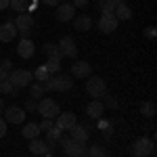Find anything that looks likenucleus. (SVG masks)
<instances>
[{"label":"nucleus","mask_w":157,"mask_h":157,"mask_svg":"<svg viewBox=\"0 0 157 157\" xmlns=\"http://www.w3.org/2000/svg\"><path fill=\"white\" fill-rule=\"evenodd\" d=\"M73 86V78L67 73H52L48 82H44V90H55V92H67Z\"/></svg>","instance_id":"f257e3e1"},{"label":"nucleus","mask_w":157,"mask_h":157,"mask_svg":"<svg viewBox=\"0 0 157 157\" xmlns=\"http://www.w3.org/2000/svg\"><path fill=\"white\" fill-rule=\"evenodd\" d=\"M130 153L132 157H151L155 153V143L147 136H138L130 147Z\"/></svg>","instance_id":"f03ea898"},{"label":"nucleus","mask_w":157,"mask_h":157,"mask_svg":"<svg viewBox=\"0 0 157 157\" xmlns=\"http://www.w3.org/2000/svg\"><path fill=\"white\" fill-rule=\"evenodd\" d=\"M86 92L92 98H101L103 94H107V82L101 75H88V80H86Z\"/></svg>","instance_id":"7ed1b4c3"},{"label":"nucleus","mask_w":157,"mask_h":157,"mask_svg":"<svg viewBox=\"0 0 157 157\" xmlns=\"http://www.w3.org/2000/svg\"><path fill=\"white\" fill-rule=\"evenodd\" d=\"M36 111L42 115V117H48V120H55V117L61 113L59 103H57L55 98H48V97H42L40 101H38V109Z\"/></svg>","instance_id":"20e7f679"},{"label":"nucleus","mask_w":157,"mask_h":157,"mask_svg":"<svg viewBox=\"0 0 157 157\" xmlns=\"http://www.w3.org/2000/svg\"><path fill=\"white\" fill-rule=\"evenodd\" d=\"M9 82L15 88H27V86L34 82V75H32V71H27V69H13L9 73Z\"/></svg>","instance_id":"39448f33"},{"label":"nucleus","mask_w":157,"mask_h":157,"mask_svg":"<svg viewBox=\"0 0 157 157\" xmlns=\"http://www.w3.org/2000/svg\"><path fill=\"white\" fill-rule=\"evenodd\" d=\"M59 145L63 147V153L69 155V157H84L86 155V145L75 143V140H71V138H61Z\"/></svg>","instance_id":"423d86ee"},{"label":"nucleus","mask_w":157,"mask_h":157,"mask_svg":"<svg viewBox=\"0 0 157 157\" xmlns=\"http://www.w3.org/2000/svg\"><path fill=\"white\" fill-rule=\"evenodd\" d=\"M57 50H59V57H67V59H75V55H78V46H75V42H73L71 36H65L59 40V44H57Z\"/></svg>","instance_id":"0eeeda50"},{"label":"nucleus","mask_w":157,"mask_h":157,"mask_svg":"<svg viewBox=\"0 0 157 157\" xmlns=\"http://www.w3.org/2000/svg\"><path fill=\"white\" fill-rule=\"evenodd\" d=\"M2 115H4V121H6V124H23L25 121V111L21 107H17V105L4 107Z\"/></svg>","instance_id":"6e6552de"},{"label":"nucleus","mask_w":157,"mask_h":157,"mask_svg":"<svg viewBox=\"0 0 157 157\" xmlns=\"http://www.w3.org/2000/svg\"><path fill=\"white\" fill-rule=\"evenodd\" d=\"M117 19H115V15L113 13H103L101 15V19H98V29L103 32V34H113L115 29H117Z\"/></svg>","instance_id":"1a4fd4ad"},{"label":"nucleus","mask_w":157,"mask_h":157,"mask_svg":"<svg viewBox=\"0 0 157 157\" xmlns=\"http://www.w3.org/2000/svg\"><path fill=\"white\" fill-rule=\"evenodd\" d=\"M90 130H92V126H80V124H75L71 130H69V138L71 140H75V143H82V145H86L88 140H90Z\"/></svg>","instance_id":"9d476101"},{"label":"nucleus","mask_w":157,"mask_h":157,"mask_svg":"<svg viewBox=\"0 0 157 157\" xmlns=\"http://www.w3.org/2000/svg\"><path fill=\"white\" fill-rule=\"evenodd\" d=\"M55 120H57V121H55V126H57L59 130H71L73 126L78 124V117H75V113H71V111L59 113Z\"/></svg>","instance_id":"9b49d317"},{"label":"nucleus","mask_w":157,"mask_h":157,"mask_svg":"<svg viewBox=\"0 0 157 157\" xmlns=\"http://www.w3.org/2000/svg\"><path fill=\"white\" fill-rule=\"evenodd\" d=\"M73 15H75V6H73L71 2H61L57 13H55V17H57V21L61 23H65V21H71Z\"/></svg>","instance_id":"f8f14e48"},{"label":"nucleus","mask_w":157,"mask_h":157,"mask_svg":"<svg viewBox=\"0 0 157 157\" xmlns=\"http://www.w3.org/2000/svg\"><path fill=\"white\" fill-rule=\"evenodd\" d=\"M92 75V67L88 61H75L71 63V78H88Z\"/></svg>","instance_id":"ddd939ff"},{"label":"nucleus","mask_w":157,"mask_h":157,"mask_svg":"<svg viewBox=\"0 0 157 157\" xmlns=\"http://www.w3.org/2000/svg\"><path fill=\"white\" fill-rule=\"evenodd\" d=\"M86 115H88L90 120H101V117L105 115V105H103L98 98H92V101L88 103V107H86Z\"/></svg>","instance_id":"4468645a"},{"label":"nucleus","mask_w":157,"mask_h":157,"mask_svg":"<svg viewBox=\"0 0 157 157\" xmlns=\"http://www.w3.org/2000/svg\"><path fill=\"white\" fill-rule=\"evenodd\" d=\"M17 52H19L21 59H32L34 52H36V44H34L29 38H23V40L19 42V46H17Z\"/></svg>","instance_id":"2eb2a0df"},{"label":"nucleus","mask_w":157,"mask_h":157,"mask_svg":"<svg viewBox=\"0 0 157 157\" xmlns=\"http://www.w3.org/2000/svg\"><path fill=\"white\" fill-rule=\"evenodd\" d=\"M15 38H17V27L13 21H6L0 25V42H13Z\"/></svg>","instance_id":"dca6fc26"},{"label":"nucleus","mask_w":157,"mask_h":157,"mask_svg":"<svg viewBox=\"0 0 157 157\" xmlns=\"http://www.w3.org/2000/svg\"><path fill=\"white\" fill-rule=\"evenodd\" d=\"M73 29H78V32H88V29H92V17H90V15H80V17H75V19H73Z\"/></svg>","instance_id":"f3484780"},{"label":"nucleus","mask_w":157,"mask_h":157,"mask_svg":"<svg viewBox=\"0 0 157 157\" xmlns=\"http://www.w3.org/2000/svg\"><path fill=\"white\" fill-rule=\"evenodd\" d=\"M17 29H32V25H34V17L29 15V13H21V15H17V19L13 21Z\"/></svg>","instance_id":"a211bd4d"},{"label":"nucleus","mask_w":157,"mask_h":157,"mask_svg":"<svg viewBox=\"0 0 157 157\" xmlns=\"http://www.w3.org/2000/svg\"><path fill=\"white\" fill-rule=\"evenodd\" d=\"M29 151L34 155H46L48 153V147H46V143L42 138H32L29 140Z\"/></svg>","instance_id":"6ab92c4d"},{"label":"nucleus","mask_w":157,"mask_h":157,"mask_svg":"<svg viewBox=\"0 0 157 157\" xmlns=\"http://www.w3.org/2000/svg\"><path fill=\"white\" fill-rule=\"evenodd\" d=\"M113 15H115L117 21H130V19H132V9H130L128 4H117L115 11H113Z\"/></svg>","instance_id":"aec40b11"},{"label":"nucleus","mask_w":157,"mask_h":157,"mask_svg":"<svg viewBox=\"0 0 157 157\" xmlns=\"http://www.w3.org/2000/svg\"><path fill=\"white\" fill-rule=\"evenodd\" d=\"M84 157H109V153L103 145H90V147H86Z\"/></svg>","instance_id":"412c9836"},{"label":"nucleus","mask_w":157,"mask_h":157,"mask_svg":"<svg viewBox=\"0 0 157 157\" xmlns=\"http://www.w3.org/2000/svg\"><path fill=\"white\" fill-rule=\"evenodd\" d=\"M21 134H23V138H27V140H32V138H38V134H40V128H38V124H34V121H29V124H25L23 130H21Z\"/></svg>","instance_id":"4be33fe9"},{"label":"nucleus","mask_w":157,"mask_h":157,"mask_svg":"<svg viewBox=\"0 0 157 157\" xmlns=\"http://www.w3.org/2000/svg\"><path fill=\"white\" fill-rule=\"evenodd\" d=\"M44 84H40V82H32L29 84V98H36V101H40V98L44 97Z\"/></svg>","instance_id":"5701e85b"},{"label":"nucleus","mask_w":157,"mask_h":157,"mask_svg":"<svg viewBox=\"0 0 157 157\" xmlns=\"http://www.w3.org/2000/svg\"><path fill=\"white\" fill-rule=\"evenodd\" d=\"M44 67H46V71L52 75V73H59L61 71V59L59 57H50L46 63H44Z\"/></svg>","instance_id":"b1692460"},{"label":"nucleus","mask_w":157,"mask_h":157,"mask_svg":"<svg viewBox=\"0 0 157 157\" xmlns=\"http://www.w3.org/2000/svg\"><path fill=\"white\" fill-rule=\"evenodd\" d=\"M32 75H34V80H36V82H40V84L48 82V78H50V73L46 71V67H44V65H40V67H38V69L32 73Z\"/></svg>","instance_id":"393cba45"},{"label":"nucleus","mask_w":157,"mask_h":157,"mask_svg":"<svg viewBox=\"0 0 157 157\" xmlns=\"http://www.w3.org/2000/svg\"><path fill=\"white\" fill-rule=\"evenodd\" d=\"M9 6H11L17 15H21V13H27V0H11Z\"/></svg>","instance_id":"a878e982"},{"label":"nucleus","mask_w":157,"mask_h":157,"mask_svg":"<svg viewBox=\"0 0 157 157\" xmlns=\"http://www.w3.org/2000/svg\"><path fill=\"white\" fill-rule=\"evenodd\" d=\"M140 113H143V117L151 120V117L155 115V105H153V103H149V101L143 103V105H140Z\"/></svg>","instance_id":"bb28decb"},{"label":"nucleus","mask_w":157,"mask_h":157,"mask_svg":"<svg viewBox=\"0 0 157 157\" xmlns=\"http://www.w3.org/2000/svg\"><path fill=\"white\" fill-rule=\"evenodd\" d=\"M101 98H105V101H101V103H103V105H105V109H117L120 107V103H117V98L115 97H111V94H103V97Z\"/></svg>","instance_id":"cd10ccee"},{"label":"nucleus","mask_w":157,"mask_h":157,"mask_svg":"<svg viewBox=\"0 0 157 157\" xmlns=\"http://www.w3.org/2000/svg\"><path fill=\"white\" fill-rule=\"evenodd\" d=\"M98 9H101V13H113L115 11V2L113 0H98Z\"/></svg>","instance_id":"c85d7f7f"},{"label":"nucleus","mask_w":157,"mask_h":157,"mask_svg":"<svg viewBox=\"0 0 157 157\" xmlns=\"http://www.w3.org/2000/svg\"><path fill=\"white\" fill-rule=\"evenodd\" d=\"M44 55H46V57H59V50H57V44H52V42H46V44H44ZM61 59V57H59Z\"/></svg>","instance_id":"c756f323"},{"label":"nucleus","mask_w":157,"mask_h":157,"mask_svg":"<svg viewBox=\"0 0 157 157\" xmlns=\"http://www.w3.org/2000/svg\"><path fill=\"white\" fill-rule=\"evenodd\" d=\"M61 132H63V130H59L57 126H52L48 132H46V140H55V143H59V140H61Z\"/></svg>","instance_id":"7c9ffc66"},{"label":"nucleus","mask_w":157,"mask_h":157,"mask_svg":"<svg viewBox=\"0 0 157 157\" xmlns=\"http://www.w3.org/2000/svg\"><path fill=\"white\" fill-rule=\"evenodd\" d=\"M52 126H55V121H52V120H48V117H44V120H42L40 124H38V128H40V132L44 130V134L48 132V130L52 128Z\"/></svg>","instance_id":"2f4dec72"},{"label":"nucleus","mask_w":157,"mask_h":157,"mask_svg":"<svg viewBox=\"0 0 157 157\" xmlns=\"http://www.w3.org/2000/svg\"><path fill=\"white\" fill-rule=\"evenodd\" d=\"M13 88L15 86L9 82V80H4V82H0V94H11L13 92Z\"/></svg>","instance_id":"473e14b6"},{"label":"nucleus","mask_w":157,"mask_h":157,"mask_svg":"<svg viewBox=\"0 0 157 157\" xmlns=\"http://www.w3.org/2000/svg\"><path fill=\"white\" fill-rule=\"evenodd\" d=\"M36 109H38V101H36V98H27V101H25V111L34 113Z\"/></svg>","instance_id":"72a5a7b5"},{"label":"nucleus","mask_w":157,"mask_h":157,"mask_svg":"<svg viewBox=\"0 0 157 157\" xmlns=\"http://www.w3.org/2000/svg\"><path fill=\"white\" fill-rule=\"evenodd\" d=\"M0 67H2V69H6V71L11 73L13 71V61L11 59H2V61H0Z\"/></svg>","instance_id":"f704fd0d"},{"label":"nucleus","mask_w":157,"mask_h":157,"mask_svg":"<svg viewBox=\"0 0 157 157\" xmlns=\"http://www.w3.org/2000/svg\"><path fill=\"white\" fill-rule=\"evenodd\" d=\"M6 128H9V124H6V121H4V117L0 115V138L6 134Z\"/></svg>","instance_id":"c9c22d12"},{"label":"nucleus","mask_w":157,"mask_h":157,"mask_svg":"<svg viewBox=\"0 0 157 157\" xmlns=\"http://www.w3.org/2000/svg\"><path fill=\"white\" fill-rule=\"evenodd\" d=\"M73 6H78V9H86L88 6V0H71Z\"/></svg>","instance_id":"e433bc0d"},{"label":"nucleus","mask_w":157,"mask_h":157,"mask_svg":"<svg viewBox=\"0 0 157 157\" xmlns=\"http://www.w3.org/2000/svg\"><path fill=\"white\" fill-rule=\"evenodd\" d=\"M42 2H44L46 6H59L61 4V0H42Z\"/></svg>","instance_id":"4c0bfd02"},{"label":"nucleus","mask_w":157,"mask_h":157,"mask_svg":"<svg viewBox=\"0 0 157 157\" xmlns=\"http://www.w3.org/2000/svg\"><path fill=\"white\" fill-rule=\"evenodd\" d=\"M4 80H9V71L0 67V82H4Z\"/></svg>","instance_id":"58836bf2"},{"label":"nucleus","mask_w":157,"mask_h":157,"mask_svg":"<svg viewBox=\"0 0 157 157\" xmlns=\"http://www.w3.org/2000/svg\"><path fill=\"white\" fill-rule=\"evenodd\" d=\"M145 34H147L149 38H155V34H157V32H155V27H147V32H145Z\"/></svg>","instance_id":"ea45409f"},{"label":"nucleus","mask_w":157,"mask_h":157,"mask_svg":"<svg viewBox=\"0 0 157 157\" xmlns=\"http://www.w3.org/2000/svg\"><path fill=\"white\" fill-rule=\"evenodd\" d=\"M9 2H11V0H0V11H4V9H9Z\"/></svg>","instance_id":"a19ab883"},{"label":"nucleus","mask_w":157,"mask_h":157,"mask_svg":"<svg viewBox=\"0 0 157 157\" xmlns=\"http://www.w3.org/2000/svg\"><path fill=\"white\" fill-rule=\"evenodd\" d=\"M107 126H109V124H107V121H105V120H101V121H98V128H103V130H105Z\"/></svg>","instance_id":"79ce46f5"},{"label":"nucleus","mask_w":157,"mask_h":157,"mask_svg":"<svg viewBox=\"0 0 157 157\" xmlns=\"http://www.w3.org/2000/svg\"><path fill=\"white\" fill-rule=\"evenodd\" d=\"M4 107H6V105H4V98L0 97V115H2V111H4Z\"/></svg>","instance_id":"37998d69"},{"label":"nucleus","mask_w":157,"mask_h":157,"mask_svg":"<svg viewBox=\"0 0 157 157\" xmlns=\"http://www.w3.org/2000/svg\"><path fill=\"white\" fill-rule=\"evenodd\" d=\"M113 2H115V6L117 4H126V0H113Z\"/></svg>","instance_id":"c03bdc74"},{"label":"nucleus","mask_w":157,"mask_h":157,"mask_svg":"<svg viewBox=\"0 0 157 157\" xmlns=\"http://www.w3.org/2000/svg\"><path fill=\"white\" fill-rule=\"evenodd\" d=\"M40 157H55L52 153H46V155H40Z\"/></svg>","instance_id":"a18cd8bd"}]
</instances>
